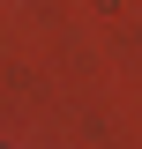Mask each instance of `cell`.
I'll return each instance as SVG.
<instances>
[]
</instances>
